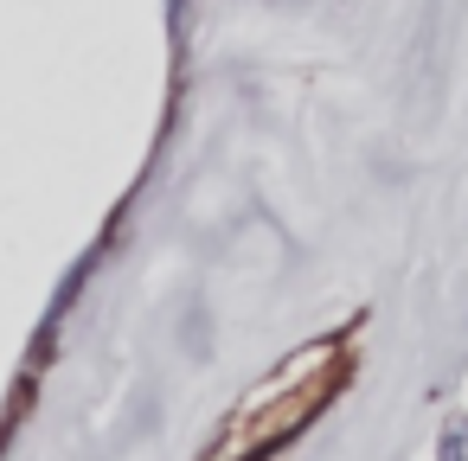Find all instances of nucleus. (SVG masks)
I'll list each match as a JSON object with an SVG mask.
<instances>
[{"label": "nucleus", "mask_w": 468, "mask_h": 461, "mask_svg": "<svg viewBox=\"0 0 468 461\" xmlns=\"http://www.w3.org/2000/svg\"><path fill=\"white\" fill-rule=\"evenodd\" d=\"M346 372H353V359H346L340 340H321V346L295 352L282 372H270V378L231 410V423H225V435L212 442L206 461H263V455L282 448L302 423H314V410L346 384Z\"/></svg>", "instance_id": "1"}]
</instances>
